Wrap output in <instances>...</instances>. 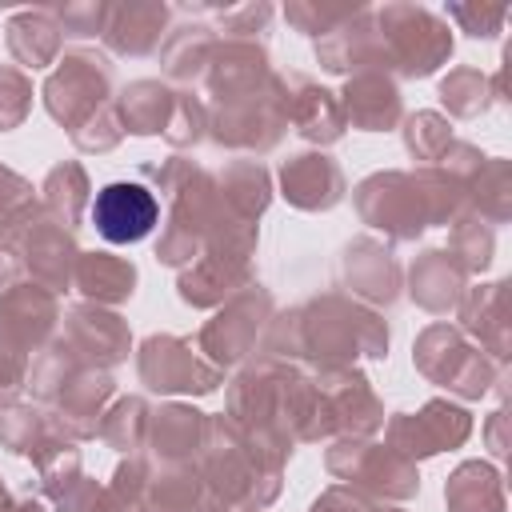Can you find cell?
I'll return each mask as SVG.
<instances>
[{"mask_svg":"<svg viewBox=\"0 0 512 512\" xmlns=\"http://www.w3.org/2000/svg\"><path fill=\"white\" fill-rule=\"evenodd\" d=\"M160 208H156V196L136 184V180H116V184H104L92 200V224L96 232L108 240V244H136L152 232Z\"/></svg>","mask_w":512,"mask_h":512,"instance_id":"6da1fadb","label":"cell"}]
</instances>
